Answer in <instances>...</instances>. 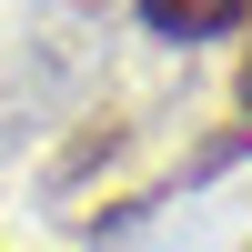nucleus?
Instances as JSON below:
<instances>
[{
  "label": "nucleus",
  "instance_id": "1",
  "mask_svg": "<svg viewBox=\"0 0 252 252\" xmlns=\"http://www.w3.org/2000/svg\"><path fill=\"white\" fill-rule=\"evenodd\" d=\"M242 20H252V0H141V31H161V40H222Z\"/></svg>",
  "mask_w": 252,
  "mask_h": 252
},
{
  "label": "nucleus",
  "instance_id": "2",
  "mask_svg": "<svg viewBox=\"0 0 252 252\" xmlns=\"http://www.w3.org/2000/svg\"><path fill=\"white\" fill-rule=\"evenodd\" d=\"M232 91H242V111H252V51H242V81H232Z\"/></svg>",
  "mask_w": 252,
  "mask_h": 252
}]
</instances>
